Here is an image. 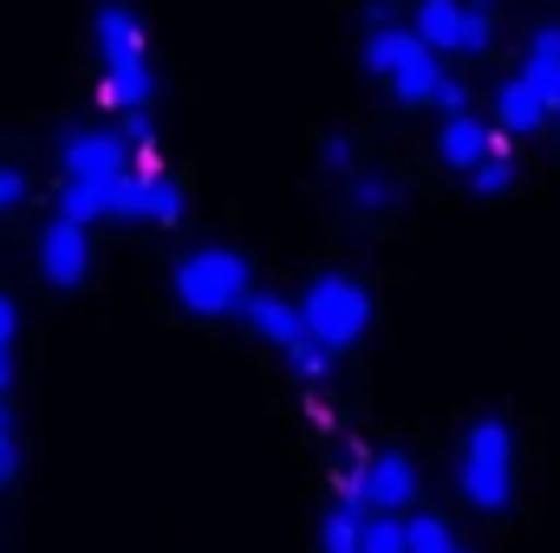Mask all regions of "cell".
Returning a JSON list of instances; mask_svg holds the SVG:
<instances>
[{"label": "cell", "instance_id": "cell-1", "mask_svg": "<svg viewBox=\"0 0 560 553\" xmlns=\"http://www.w3.org/2000/svg\"><path fill=\"white\" fill-rule=\"evenodd\" d=\"M92 33H98V52H105V105H118V111H150L156 79H150V52H143L138 13H131L125 0H105V7L92 13Z\"/></svg>", "mask_w": 560, "mask_h": 553}, {"label": "cell", "instance_id": "cell-2", "mask_svg": "<svg viewBox=\"0 0 560 553\" xmlns=\"http://www.w3.org/2000/svg\"><path fill=\"white\" fill-rule=\"evenodd\" d=\"M293 313H300V339H313L319 352L339 358L346 345L365 339V326H372V293L352 274H319L300 299H293Z\"/></svg>", "mask_w": 560, "mask_h": 553}, {"label": "cell", "instance_id": "cell-3", "mask_svg": "<svg viewBox=\"0 0 560 553\" xmlns=\"http://www.w3.org/2000/svg\"><path fill=\"white\" fill-rule=\"evenodd\" d=\"M456 482H463V502L469 508H482V515H502L509 508V495H515V436H509L502 416H476L469 423Z\"/></svg>", "mask_w": 560, "mask_h": 553}, {"label": "cell", "instance_id": "cell-4", "mask_svg": "<svg viewBox=\"0 0 560 553\" xmlns=\"http://www.w3.org/2000/svg\"><path fill=\"white\" fill-rule=\"evenodd\" d=\"M365 66L392 85V98L398 105H430L436 98V85H443V66H436V52L418 46V33L411 26H372V39H365Z\"/></svg>", "mask_w": 560, "mask_h": 553}, {"label": "cell", "instance_id": "cell-5", "mask_svg": "<svg viewBox=\"0 0 560 553\" xmlns=\"http://www.w3.org/2000/svg\"><path fill=\"white\" fill-rule=\"evenodd\" d=\"M255 293V274L235 248H196L183 268H176V299L202 319H229L242 313V299Z\"/></svg>", "mask_w": 560, "mask_h": 553}, {"label": "cell", "instance_id": "cell-6", "mask_svg": "<svg viewBox=\"0 0 560 553\" xmlns=\"http://www.w3.org/2000/svg\"><path fill=\"white\" fill-rule=\"evenodd\" d=\"M411 33H418V46H430V52L482 59L489 39H495V13H489V0H418Z\"/></svg>", "mask_w": 560, "mask_h": 553}, {"label": "cell", "instance_id": "cell-7", "mask_svg": "<svg viewBox=\"0 0 560 553\" xmlns=\"http://www.w3.org/2000/svg\"><path fill=\"white\" fill-rule=\"evenodd\" d=\"M105 215L112 222H150V228H176L183 222V189L156 169H125L105 183Z\"/></svg>", "mask_w": 560, "mask_h": 553}, {"label": "cell", "instance_id": "cell-8", "mask_svg": "<svg viewBox=\"0 0 560 553\" xmlns=\"http://www.w3.org/2000/svg\"><path fill=\"white\" fill-rule=\"evenodd\" d=\"M418 502V462L405 449H385V456H365L359 475H352V508L359 515H405Z\"/></svg>", "mask_w": 560, "mask_h": 553}, {"label": "cell", "instance_id": "cell-9", "mask_svg": "<svg viewBox=\"0 0 560 553\" xmlns=\"http://www.w3.org/2000/svg\"><path fill=\"white\" fill-rule=\"evenodd\" d=\"M59 163H66V183H112V176L131 169V150H125L118 131H66Z\"/></svg>", "mask_w": 560, "mask_h": 553}, {"label": "cell", "instance_id": "cell-10", "mask_svg": "<svg viewBox=\"0 0 560 553\" xmlns=\"http://www.w3.org/2000/svg\"><path fill=\"white\" fill-rule=\"evenodd\" d=\"M39 274L46 286H79V280L92 274V242H85V228H72V222H46L39 228Z\"/></svg>", "mask_w": 560, "mask_h": 553}, {"label": "cell", "instance_id": "cell-11", "mask_svg": "<svg viewBox=\"0 0 560 553\" xmlns=\"http://www.w3.org/2000/svg\"><path fill=\"white\" fill-rule=\"evenodd\" d=\"M489 150H495V138H489V125H482V118H469V111L443 118V131H436V156H443L450 169H476Z\"/></svg>", "mask_w": 560, "mask_h": 553}, {"label": "cell", "instance_id": "cell-12", "mask_svg": "<svg viewBox=\"0 0 560 553\" xmlns=\"http://www.w3.org/2000/svg\"><path fill=\"white\" fill-rule=\"evenodd\" d=\"M548 125V105H541V92L515 72L502 92H495V131H509V138H522V131H541Z\"/></svg>", "mask_w": 560, "mask_h": 553}, {"label": "cell", "instance_id": "cell-13", "mask_svg": "<svg viewBox=\"0 0 560 553\" xmlns=\"http://www.w3.org/2000/svg\"><path fill=\"white\" fill-rule=\"evenodd\" d=\"M242 319L268 339V345H300V313H293V299H280V293H248L242 299Z\"/></svg>", "mask_w": 560, "mask_h": 553}, {"label": "cell", "instance_id": "cell-14", "mask_svg": "<svg viewBox=\"0 0 560 553\" xmlns=\"http://www.w3.org/2000/svg\"><path fill=\"white\" fill-rule=\"evenodd\" d=\"M522 79L541 92V105H548V111H560V26H541V33H535Z\"/></svg>", "mask_w": 560, "mask_h": 553}, {"label": "cell", "instance_id": "cell-15", "mask_svg": "<svg viewBox=\"0 0 560 553\" xmlns=\"http://www.w3.org/2000/svg\"><path fill=\"white\" fill-rule=\"evenodd\" d=\"M346 202H352L359 215H392V209H398V183L378 176V169H359V176L346 183Z\"/></svg>", "mask_w": 560, "mask_h": 553}, {"label": "cell", "instance_id": "cell-16", "mask_svg": "<svg viewBox=\"0 0 560 553\" xmlns=\"http://www.w3.org/2000/svg\"><path fill=\"white\" fill-rule=\"evenodd\" d=\"M98 215H105V183H66V196H59V222L92 228Z\"/></svg>", "mask_w": 560, "mask_h": 553}, {"label": "cell", "instance_id": "cell-17", "mask_svg": "<svg viewBox=\"0 0 560 553\" xmlns=\"http://www.w3.org/2000/svg\"><path fill=\"white\" fill-rule=\"evenodd\" d=\"M359 508H346V502H332L326 508V528H319V548L326 553H359Z\"/></svg>", "mask_w": 560, "mask_h": 553}, {"label": "cell", "instance_id": "cell-18", "mask_svg": "<svg viewBox=\"0 0 560 553\" xmlns=\"http://www.w3.org/2000/svg\"><path fill=\"white\" fill-rule=\"evenodd\" d=\"M398 528H405V553L456 548V534H450V521H443V515H411V521H398Z\"/></svg>", "mask_w": 560, "mask_h": 553}, {"label": "cell", "instance_id": "cell-19", "mask_svg": "<svg viewBox=\"0 0 560 553\" xmlns=\"http://www.w3.org/2000/svg\"><path fill=\"white\" fill-rule=\"evenodd\" d=\"M469 183H476V196H502V189L515 183V156L502 150V138H495V150H489V156L469 169Z\"/></svg>", "mask_w": 560, "mask_h": 553}, {"label": "cell", "instance_id": "cell-20", "mask_svg": "<svg viewBox=\"0 0 560 553\" xmlns=\"http://www.w3.org/2000/svg\"><path fill=\"white\" fill-rule=\"evenodd\" d=\"M359 553H405L398 515H365V521H359Z\"/></svg>", "mask_w": 560, "mask_h": 553}, {"label": "cell", "instance_id": "cell-21", "mask_svg": "<svg viewBox=\"0 0 560 553\" xmlns=\"http://www.w3.org/2000/svg\"><path fill=\"white\" fill-rule=\"evenodd\" d=\"M280 358H287V365H293L300 378H332V365H339V358H332V352H319L313 339H300V345H287Z\"/></svg>", "mask_w": 560, "mask_h": 553}, {"label": "cell", "instance_id": "cell-22", "mask_svg": "<svg viewBox=\"0 0 560 553\" xmlns=\"http://www.w3.org/2000/svg\"><path fill=\"white\" fill-rule=\"evenodd\" d=\"M13 469H20V449H13V416H7V404H0V489L13 482Z\"/></svg>", "mask_w": 560, "mask_h": 553}, {"label": "cell", "instance_id": "cell-23", "mask_svg": "<svg viewBox=\"0 0 560 553\" xmlns=\"http://www.w3.org/2000/svg\"><path fill=\"white\" fill-rule=\"evenodd\" d=\"M319 163H326L332 176H352V138H326L319 143Z\"/></svg>", "mask_w": 560, "mask_h": 553}, {"label": "cell", "instance_id": "cell-24", "mask_svg": "<svg viewBox=\"0 0 560 553\" xmlns=\"http://www.w3.org/2000/svg\"><path fill=\"white\" fill-rule=\"evenodd\" d=\"M20 202H26V169L0 163V209H20Z\"/></svg>", "mask_w": 560, "mask_h": 553}, {"label": "cell", "instance_id": "cell-25", "mask_svg": "<svg viewBox=\"0 0 560 553\" xmlns=\"http://www.w3.org/2000/svg\"><path fill=\"white\" fill-rule=\"evenodd\" d=\"M13 332H20V306H13V299L0 293V358L13 352Z\"/></svg>", "mask_w": 560, "mask_h": 553}, {"label": "cell", "instance_id": "cell-26", "mask_svg": "<svg viewBox=\"0 0 560 553\" xmlns=\"http://www.w3.org/2000/svg\"><path fill=\"white\" fill-rule=\"evenodd\" d=\"M7 378H13V365H7V358H0V391H7Z\"/></svg>", "mask_w": 560, "mask_h": 553}, {"label": "cell", "instance_id": "cell-27", "mask_svg": "<svg viewBox=\"0 0 560 553\" xmlns=\"http://www.w3.org/2000/svg\"><path fill=\"white\" fill-rule=\"evenodd\" d=\"M385 7H392V0H378V7H372V13H385Z\"/></svg>", "mask_w": 560, "mask_h": 553}, {"label": "cell", "instance_id": "cell-28", "mask_svg": "<svg viewBox=\"0 0 560 553\" xmlns=\"http://www.w3.org/2000/svg\"><path fill=\"white\" fill-rule=\"evenodd\" d=\"M443 553H469V548H443Z\"/></svg>", "mask_w": 560, "mask_h": 553}]
</instances>
